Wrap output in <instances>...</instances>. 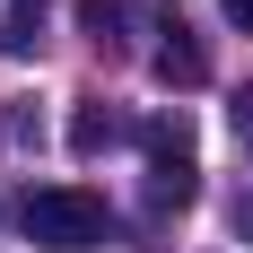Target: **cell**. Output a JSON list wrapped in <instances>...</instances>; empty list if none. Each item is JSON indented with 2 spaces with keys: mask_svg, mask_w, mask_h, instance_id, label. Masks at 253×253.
<instances>
[{
  "mask_svg": "<svg viewBox=\"0 0 253 253\" xmlns=\"http://www.w3.org/2000/svg\"><path fill=\"white\" fill-rule=\"evenodd\" d=\"M105 201L96 192H79V183H44V192H26L18 201V236L26 245H44V253H87V245H105Z\"/></svg>",
  "mask_w": 253,
  "mask_h": 253,
  "instance_id": "obj_1",
  "label": "cell"
},
{
  "mask_svg": "<svg viewBox=\"0 0 253 253\" xmlns=\"http://www.w3.org/2000/svg\"><path fill=\"white\" fill-rule=\"evenodd\" d=\"M140 157H149V210H192V192H201V157H192L183 105L157 114V123H140Z\"/></svg>",
  "mask_w": 253,
  "mask_h": 253,
  "instance_id": "obj_2",
  "label": "cell"
},
{
  "mask_svg": "<svg viewBox=\"0 0 253 253\" xmlns=\"http://www.w3.org/2000/svg\"><path fill=\"white\" fill-rule=\"evenodd\" d=\"M157 35H166V44H157V79H166V87H201V79H210V44L183 18H166Z\"/></svg>",
  "mask_w": 253,
  "mask_h": 253,
  "instance_id": "obj_3",
  "label": "cell"
},
{
  "mask_svg": "<svg viewBox=\"0 0 253 253\" xmlns=\"http://www.w3.org/2000/svg\"><path fill=\"white\" fill-rule=\"evenodd\" d=\"M114 140H123V114H114L105 96H79V114H70V157H105Z\"/></svg>",
  "mask_w": 253,
  "mask_h": 253,
  "instance_id": "obj_4",
  "label": "cell"
},
{
  "mask_svg": "<svg viewBox=\"0 0 253 253\" xmlns=\"http://www.w3.org/2000/svg\"><path fill=\"white\" fill-rule=\"evenodd\" d=\"M35 44H44V0H0V52L26 61Z\"/></svg>",
  "mask_w": 253,
  "mask_h": 253,
  "instance_id": "obj_5",
  "label": "cell"
},
{
  "mask_svg": "<svg viewBox=\"0 0 253 253\" xmlns=\"http://www.w3.org/2000/svg\"><path fill=\"white\" fill-rule=\"evenodd\" d=\"M79 26H87L96 52H114V44H123V0H79Z\"/></svg>",
  "mask_w": 253,
  "mask_h": 253,
  "instance_id": "obj_6",
  "label": "cell"
},
{
  "mask_svg": "<svg viewBox=\"0 0 253 253\" xmlns=\"http://www.w3.org/2000/svg\"><path fill=\"white\" fill-rule=\"evenodd\" d=\"M227 227H236V236H245V245H253V175L236 183V201H227Z\"/></svg>",
  "mask_w": 253,
  "mask_h": 253,
  "instance_id": "obj_7",
  "label": "cell"
},
{
  "mask_svg": "<svg viewBox=\"0 0 253 253\" xmlns=\"http://www.w3.org/2000/svg\"><path fill=\"white\" fill-rule=\"evenodd\" d=\"M218 9H227V26H245V35H253V0H218Z\"/></svg>",
  "mask_w": 253,
  "mask_h": 253,
  "instance_id": "obj_8",
  "label": "cell"
},
{
  "mask_svg": "<svg viewBox=\"0 0 253 253\" xmlns=\"http://www.w3.org/2000/svg\"><path fill=\"white\" fill-rule=\"evenodd\" d=\"M236 140H253V96H236Z\"/></svg>",
  "mask_w": 253,
  "mask_h": 253,
  "instance_id": "obj_9",
  "label": "cell"
}]
</instances>
